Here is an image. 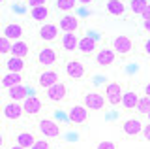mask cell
Masks as SVG:
<instances>
[{"label":"cell","instance_id":"cell-24","mask_svg":"<svg viewBox=\"0 0 150 149\" xmlns=\"http://www.w3.org/2000/svg\"><path fill=\"white\" fill-rule=\"evenodd\" d=\"M11 55H15V57H21V59H25L26 55H28V44H26V42H23V40H17V42H13Z\"/></svg>","mask_w":150,"mask_h":149},{"label":"cell","instance_id":"cell-22","mask_svg":"<svg viewBox=\"0 0 150 149\" xmlns=\"http://www.w3.org/2000/svg\"><path fill=\"white\" fill-rule=\"evenodd\" d=\"M6 68L8 72H23V68H25V60L21 57H15V55H11L9 59H6Z\"/></svg>","mask_w":150,"mask_h":149},{"label":"cell","instance_id":"cell-32","mask_svg":"<svg viewBox=\"0 0 150 149\" xmlns=\"http://www.w3.org/2000/svg\"><path fill=\"white\" fill-rule=\"evenodd\" d=\"M96 149H116V145L112 142H109V140H105V142H100V143H98Z\"/></svg>","mask_w":150,"mask_h":149},{"label":"cell","instance_id":"cell-20","mask_svg":"<svg viewBox=\"0 0 150 149\" xmlns=\"http://www.w3.org/2000/svg\"><path fill=\"white\" fill-rule=\"evenodd\" d=\"M4 36H6V38H9V40H13V42L21 40V36H23V27H21V25H15V23L6 25V29H4Z\"/></svg>","mask_w":150,"mask_h":149},{"label":"cell","instance_id":"cell-26","mask_svg":"<svg viewBox=\"0 0 150 149\" xmlns=\"http://www.w3.org/2000/svg\"><path fill=\"white\" fill-rule=\"evenodd\" d=\"M30 15L34 21H45L49 17V10H47V6H38V8H32Z\"/></svg>","mask_w":150,"mask_h":149},{"label":"cell","instance_id":"cell-23","mask_svg":"<svg viewBox=\"0 0 150 149\" xmlns=\"http://www.w3.org/2000/svg\"><path fill=\"white\" fill-rule=\"evenodd\" d=\"M107 11H109L111 15L120 17V15H124L126 6H124V2H122V0H109V2H107Z\"/></svg>","mask_w":150,"mask_h":149},{"label":"cell","instance_id":"cell-34","mask_svg":"<svg viewBox=\"0 0 150 149\" xmlns=\"http://www.w3.org/2000/svg\"><path fill=\"white\" fill-rule=\"evenodd\" d=\"M143 138L146 140V142H150V123L144 125V128H143Z\"/></svg>","mask_w":150,"mask_h":149},{"label":"cell","instance_id":"cell-4","mask_svg":"<svg viewBox=\"0 0 150 149\" xmlns=\"http://www.w3.org/2000/svg\"><path fill=\"white\" fill-rule=\"evenodd\" d=\"M84 106L92 111H100L105 108V98L100 95V92H86L84 95Z\"/></svg>","mask_w":150,"mask_h":149},{"label":"cell","instance_id":"cell-16","mask_svg":"<svg viewBox=\"0 0 150 149\" xmlns=\"http://www.w3.org/2000/svg\"><path fill=\"white\" fill-rule=\"evenodd\" d=\"M8 96L11 100H17V102H21V100H26L28 98V89L25 85H15V87H9L8 89Z\"/></svg>","mask_w":150,"mask_h":149},{"label":"cell","instance_id":"cell-19","mask_svg":"<svg viewBox=\"0 0 150 149\" xmlns=\"http://www.w3.org/2000/svg\"><path fill=\"white\" fill-rule=\"evenodd\" d=\"M77 49L81 51V53H84V55H90V53L96 51V40L90 38V36H84V38L79 40V47Z\"/></svg>","mask_w":150,"mask_h":149},{"label":"cell","instance_id":"cell-8","mask_svg":"<svg viewBox=\"0 0 150 149\" xmlns=\"http://www.w3.org/2000/svg\"><path fill=\"white\" fill-rule=\"evenodd\" d=\"M84 72H86V68H84V64L81 60H69V62L66 64V74H68L71 80H81L84 76Z\"/></svg>","mask_w":150,"mask_h":149},{"label":"cell","instance_id":"cell-10","mask_svg":"<svg viewBox=\"0 0 150 149\" xmlns=\"http://www.w3.org/2000/svg\"><path fill=\"white\" fill-rule=\"evenodd\" d=\"M23 110L25 115H36L41 111V100L38 96H28L26 100H23Z\"/></svg>","mask_w":150,"mask_h":149},{"label":"cell","instance_id":"cell-25","mask_svg":"<svg viewBox=\"0 0 150 149\" xmlns=\"http://www.w3.org/2000/svg\"><path fill=\"white\" fill-rule=\"evenodd\" d=\"M17 143L28 149V147H32V145L36 143V138L32 136L30 132H19V134H17Z\"/></svg>","mask_w":150,"mask_h":149},{"label":"cell","instance_id":"cell-41","mask_svg":"<svg viewBox=\"0 0 150 149\" xmlns=\"http://www.w3.org/2000/svg\"><path fill=\"white\" fill-rule=\"evenodd\" d=\"M148 121H150V113H148Z\"/></svg>","mask_w":150,"mask_h":149},{"label":"cell","instance_id":"cell-9","mask_svg":"<svg viewBox=\"0 0 150 149\" xmlns=\"http://www.w3.org/2000/svg\"><path fill=\"white\" fill-rule=\"evenodd\" d=\"M47 98L53 100V102H60L66 98V85L64 83H54V85H51L49 89H47Z\"/></svg>","mask_w":150,"mask_h":149},{"label":"cell","instance_id":"cell-5","mask_svg":"<svg viewBox=\"0 0 150 149\" xmlns=\"http://www.w3.org/2000/svg\"><path fill=\"white\" fill-rule=\"evenodd\" d=\"M143 123L137 119V117H131L128 121H124V125H122V130H124V134L126 136H129V138H135V136H139L141 132H143Z\"/></svg>","mask_w":150,"mask_h":149},{"label":"cell","instance_id":"cell-6","mask_svg":"<svg viewBox=\"0 0 150 149\" xmlns=\"http://www.w3.org/2000/svg\"><path fill=\"white\" fill-rule=\"evenodd\" d=\"M112 49L120 55H126L133 49V42H131L129 36H116V38L112 40Z\"/></svg>","mask_w":150,"mask_h":149},{"label":"cell","instance_id":"cell-33","mask_svg":"<svg viewBox=\"0 0 150 149\" xmlns=\"http://www.w3.org/2000/svg\"><path fill=\"white\" fill-rule=\"evenodd\" d=\"M28 4H30V8H38V6H45L47 0H26Z\"/></svg>","mask_w":150,"mask_h":149},{"label":"cell","instance_id":"cell-7","mask_svg":"<svg viewBox=\"0 0 150 149\" xmlns=\"http://www.w3.org/2000/svg\"><path fill=\"white\" fill-rule=\"evenodd\" d=\"M23 113H25V110H23V104H19L17 100H11L9 104L4 106V117L9 119V121H17Z\"/></svg>","mask_w":150,"mask_h":149},{"label":"cell","instance_id":"cell-38","mask_svg":"<svg viewBox=\"0 0 150 149\" xmlns=\"http://www.w3.org/2000/svg\"><path fill=\"white\" fill-rule=\"evenodd\" d=\"M144 95H146V96H150V83H148L146 87H144Z\"/></svg>","mask_w":150,"mask_h":149},{"label":"cell","instance_id":"cell-28","mask_svg":"<svg viewBox=\"0 0 150 149\" xmlns=\"http://www.w3.org/2000/svg\"><path fill=\"white\" fill-rule=\"evenodd\" d=\"M137 111H139V113H143V115H148V113H150V96L144 95L143 98L139 100V104H137Z\"/></svg>","mask_w":150,"mask_h":149},{"label":"cell","instance_id":"cell-1","mask_svg":"<svg viewBox=\"0 0 150 149\" xmlns=\"http://www.w3.org/2000/svg\"><path fill=\"white\" fill-rule=\"evenodd\" d=\"M122 96H124V92H122L120 83L111 81V83H107V85H105V98H107L109 104H112V106L122 104Z\"/></svg>","mask_w":150,"mask_h":149},{"label":"cell","instance_id":"cell-31","mask_svg":"<svg viewBox=\"0 0 150 149\" xmlns=\"http://www.w3.org/2000/svg\"><path fill=\"white\" fill-rule=\"evenodd\" d=\"M30 149H51V145H49V142H47V138H45V140H36V143Z\"/></svg>","mask_w":150,"mask_h":149},{"label":"cell","instance_id":"cell-39","mask_svg":"<svg viewBox=\"0 0 150 149\" xmlns=\"http://www.w3.org/2000/svg\"><path fill=\"white\" fill-rule=\"evenodd\" d=\"M79 2H81V4H92L94 0H79Z\"/></svg>","mask_w":150,"mask_h":149},{"label":"cell","instance_id":"cell-36","mask_svg":"<svg viewBox=\"0 0 150 149\" xmlns=\"http://www.w3.org/2000/svg\"><path fill=\"white\" fill-rule=\"evenodd\" d=\"M144 53H146V55H150V40H146V42H144Z\"/></svg>","mask_w":150,"mask_h":149},{"label":"cell","instance_id":"cell-17","mask_svg":"<svg viewBox=\"0 0 150 149\" xmlns=\"http://www.w3.org/2000/svg\"><path fill=\"white\" fill-rule=\"evenodd\" d=\"M60 29L64 32H75L79 29V19L75 15H64L60 19Z\"/></svg>","mask_w":150,"mask_h":149},{"label":"cell","instance_id":"cell-11","mask_svg":"<svg viewBox=\"0 0 150 149\" xmlns=\"http://www.w3.org/2000/svg\"><path fill=\"white\" fill-rule=\"evenodd\" d=\"M38 62L43 64V66H51V64L56 62V51L51 47H43L38 53Z\"/></svg>","mask_w":150,"mask_h":149},{"label":"cell","instance_id":"cell-35","mask_svg":"<svg viewBox=\"0 0 150 149\" xmlns=\"http://www.w3.org/2000/svg\"><path fill=\"white\" fill-rule=\"evenodd\" d=\"M141 17H143V19H150V2H148V6H146V10H144L143 13H141Z\"/></svg>","mask_w":150,"mask_h":149},{"label":"cell","instance_id":"cell-13","mask_svg":"<svg viewBox=\"0 0 150 149\" xmlns=\"http://www.w3.org/2000/svg\"><path fill=\"white\" fill-rule=\"evenodd\" d=\"M60 44H62V47L66 51H75V49L79 47V38L75 36V32H64Z\"/></svg>","mask_w":150,"mask_h":149},{"label":"cell","instance_id":"cell-12","mask_svg":"<svg viewBox=\"0 0 150 149\" xmlns=\"http://www.w3.org/2000/svg\"><path fill=\"white\" fill-rule=\"evenodd\" d=\"M115 57H116V51L115 49H101L100 53L96 55V62L100 66H111L115 62Z\"/></svg>","mask_w":150,"mask_h":149},{"label":"cell","instance_id":"cell-29","mask_svg":"<svg viewBox=\"0 0 150 149\" xmlns=\"http://www.w3.org/2000/svg\"><path fill=\"white\" fill-rule=\"evenodd\" d=\"M79 0H56V8H58L60 11H69L75 8V4H77Z\"/></svg>","mask_w":150,"mask_h":149},{"label":"cell","instance_id":"cell-3","mask_svg":"<svg viewBox=\"0 0 150 149\" xmlns=\"http://www.w3.org/2000/svg\"><path fill=\"white\" fill-rule=\"evenodd\" d=\"M68 119L75 125H83L88 119V108L86 106H71L68 110Z\"/></svg>","mask_w":150,"mask_h":149},{"label":"cell","instance_id":"cell-15","mask_svg":"<svg viewBox=\"0 0 150 149\" xmlns=\"http://www.w3.org/2000/svg\"><path fill=\"white\" fill-rule=\"evenodd\" d=\"M40 38L45 42H53L58 38V27L56 25H43L40 29Z\"/></svg>","mask_w":150,"mask_h":149},{"label":"cell","instance_id":"cell-18","mask_svg":"<svg viewBox=\"0 0 150 149\" xmlns=\"http://www.w3.org/2000/svg\"><path fill=\"white\" fill-rule=\"evenodd\" d=\"M21 81H23V76L19 72H8L6 76L2 77V87L4 89H9V87L21 85Z\"/></svg>","mask_w":150,"mask_h":149},{"label":"cell","instance_id":"cell-37","mask_svg":"<svg viewBox=\"0 0 150 149\" xmlns=\"http://www.w3.org/2000/svg\"><path fill=\"white\" fill-rule=\"evenodd\" d=\"M144 30L150 32V19H144Z\"/></svg>","mask_w":150,"mask_h":149},{"label":"cell","instance_id":"cell-27","mask_svg":"<svg viewBox=\"0 0 150 149\" xmlns=\"http://www.w3.org/2000/svg\"><path fill=\"white\" fill-rule=\"evenodd\" d=\"M146 6H148V0H131V2H129L131 11L137 13V15H141V13L146 10Z\"/></svg>","mask_w":150,"mask_h":149},{"label":"cell","instance_id":"cell-14","mask_svg":"<svg viewBox=\"0 0 150 149\" xmlns=\"http://www.w3.org/2000/svg\"><path fill=\"white\" fill-rule=\"evenodd\" d=\"M139 95L135 91H128L124 92V96H122V106H124V110H137V104H139Z\"/></svg>","mask_w":150,"mask_h":149},{"label":"cell","instance_id":"cell-30","mask_svg":"<svg viewBox=\"0 0 150 149\" xmlns=\"http://www.w3.org/2000/svg\"><path fill=\"white\" fill-rule=\"evenodd\" d=\"M11 49H13V42L9 40V38H6V36H2L0 38V53H11Z\"/></svg>","mask_w":150,"mask_h":149},{"label":"cell","instance_id":"cell-2","mask_svg":"<svg viewBox=\"0 0 150 149\" xmlns=\"http://www.w3.org/2000/svg\"><path fill=\"white\" fill-rule=\"evenodd\" d=\"M38 128H40L41 136H45V138L60 136V125L56 123V121H53V119H41L40 125H38Z\"/></svg>","mask_w":150,"mask_h":149},{"label":"cell","instance_id":"cell-21","mask_svg":"<svg viewBox=\"0 0 150 149\" xmlns=\"http://www.w3.org/2000/svg\"><path fill=\"white\" fill-rule=\"evenodd\" d=\"M58 74L54 72V70H51V72H43L40 76V85L45 87V89H49L51 85H54V83H58Z\"/></svg>","mask_w":150,"mask_h":149},{"label":"cell","instance_id":"cell-40","mask_svg":"<svg viewBox=\"0 0 150 149\" xmlns=\"http://www.w3.org/2000/svg\"><path fill=\"white\" fill-rule=\"evenodd\" d=\"M9 149H26V147H23V145H19V143H17V145H13V147H9Z\"/></svg>","mask_w":150,"mask_h":149}]
</instances>
